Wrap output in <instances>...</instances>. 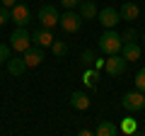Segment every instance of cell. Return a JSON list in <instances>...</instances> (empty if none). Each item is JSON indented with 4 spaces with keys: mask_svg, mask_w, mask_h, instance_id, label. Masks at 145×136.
Here are the masks:
<instances>
[{
    "mask_svg": "<svg viewBox=\"0 0 145 136\" xmlns=\"http://www.w3.org/2000/svg\"><path fill=\"white\" fill-rule=\"evenodd\" d=\"M29 46H31V34L27 32V27H17L10 34V49L15 53H24Z\"/></svg>",
    "mask_w": 145,
    "mask_h": 136,
    "instance_id": "3",
    "label": "cell"
},
{
    "mask_svg": "<svg viewBox=\"0 0 145 136\" xmlns=\"http://www.w3.org/2000/svg\"><path fill=\"white\" fill-rule=\"evenodd\" d=\"M78 12L82 15V20H94V17L99 15V10H97V5H94L92 0H82L78 5Z\"/></svg>",
    "mask_w": 145,
    "mask_h": 136,
    "instance_id": "16",
    "label": "cell"
},
{
    "mask_svg": "<svg viewBox=\"0 0 145 136\" xmlns=\"http://www.w3.org/2000/svg\"><path fill=\"white\" fill-rule=\"evenodd\" d=\"M94 134H97V136H116V134H121V129L114 124V121L102 119V121L97 124V129H94Z\"/></svg>",
    "mask_w": 145,
    "mask_h": 136,
    "instance_id": "14",
    "label": "cell"
},
{
    "mask_svg": "<svg viewBox=\"0 0 145 136\" xmlns=\"http://www.w3.org/2000/svg\"><path fill=\"white\" fill-rule=\"evenodd\" d=\"M143 134H145V129H143Z\"/></svg>",
    "mask_w": 145,
    "mask_h": 136,
    "instance_id": "29",
    "label": "cell"
},
{
    "mask_svg": "<svg viewBox=\"0 0 145 136\" xmlns=\"http://www.w3.org/2000/svg\"><path fill=\"white\" fill-rule=\"evenodd\" d=\"M58 3H61V5L65 7V10H75V7H78L80 3H82V0H58Z\"/></svg>",
    "mask_w": 145,
    "mask_h": 136,
    "instance_id": "25",
    "label": "cell"
},
{
    "mask_svg": "<svg viewBox=\"0 0 145 136\" xmlns=\"http://www.w3.org/2000/svg\"><path fill=\"white\" fill-rule=\"evenodd\" d=\"M119 129H121V134H126V136H131V134H135L138 131V121L133 119V117H126V119H121V124H119Z\"/></svg>",
    "mask_w": 145,
    "mask_h": 136,
    "instance_id": "17",
    "label": "cell"
},
{
    "mask_svg": "<svg viewBox=\"0 0 145 136\" xmlns=\"http://www.w3.org/2000/svg\"><path fill=\"white\" fill-rule=\"evenodd\" d=\"M20 0H0V5H5V7H15Z\"/></svg>",
    "mask_w": 145,
    "mask_h": 136,
    "instance_id": "26",
    "label": "cell"
},
{
    "mask_svg": "<svg viewBox=\"0 0 145 136\" xmlns=\"http://www.w3.org/2000/svg\"><path fill=\"white\" fill-rule=\"evenodd\" d=\"M82 83L87 85V88H94V83H97V71H87V73L82 75Z\"/></svg>",
    "mask_w": 145,
    "mask_h": 136,
    "instance_id": "19",
    "label": "cell"
},
{
    "mask_svg": "<svg viewBox=\"0 0 145 136\" xmlns=\"http://www.w3.org/2000/svg\"><path fill=\"white\" fill-rule=\"evenodd\" d=\"M82 61H85V63H92V66H94V61H97V51H92V49H85V51H82Z\"/></svg>",
    "mask_w": 145,
    "mask_h": 136,
    "instance_id": "22",
    "label": "cell"
},
{
    "mask_svg": "<svg viewBox=\"0 0 145 136\" xmlns=\"http://www.w3.org/2000/svg\"><path fill=\"white\" fill-rule=\"evenodd\" d=\"M7 22H10V7L0 5V27H5Z\"/></svg>",
    "mask_w": 145,
    "mask_h": 136,
    "instance_id": "23",
    "label": "cell"
},
{
    "mask_svg": "<svg viewBox=\"0 0 145 136\" xmlns=\"http://www.w3.org/2000/svg\"><path fill=\"white\" fill-rule=\"evenodd\" d=\"M143 42H145V37H143Z\"/></svg>",
    "mask_w": 145,
    "mask_h": 136,
    "instance_id": "28",
    "label": "cell"
},
{
    "mask_svg": "<svg viewBox=\"0 0 145 136\" xmlns=\"http://www.w3.org/2000/svg\"><path fill=\"white\" fill-rule=\"evenodd\" d=\"M31 44H36V46H41V49H51V44H53V32L51 29H34V34H31Z\"/></svg>",
    "mask_w": 145,
    "mask_h": 136,
    "instance_id": "10",
    "label": "cell"
},
{
    "mask_svg": "<svg viewBox=\"0 0 145 136\" xmlns=\"http://www.w3.org/2000/svg\"><path fill=\"white\" fill-rule=\"evenodd\" d=\"M10 56H12V49H10V44H0V63H5Z\"/></svg>",
    "mask_w": 145,
    "mask_h": 136,
    "instance_id": "21",
    "label": "cell"
},
{
    "mask_svg": "<svg viewBox=\"0 0 145 136\" xmlns=\"http://www.w3.org/2000/svg\"><path fill=\"white\" fill-rule=\"evenodd\" d=\"M5 66H7V73L10 75H22L27 71V63H24V56H15V58H7L5 61Z\"/></svg>",
    "mask_w": 145,
    "mask_h": 136,
    "instance_id": "13",
    "label": "cell"
},
{
    "mask_svg": "<svg viewBox=\"0 0 145 136\" xmlns=\"http://www.w3.org/2000/svg\"><path fill=\"white\" fill-rule=\"evenodd\" d=\"M126 66H128V61H126L121 53H109L106 61H104V71H106L109 75H123Z\"/></svg>",
    "mask_w": 145,
    "mask_h": 136,
    "instance_id": "7",
    "label": "cell"
},
{
    "mask_svg": "<svg viewBox=\"0 0 145 136\" xmlns=\"http://www.w3.org/2000/svg\"><path fill=\"white\" fill-rule=\"evenodd\" d=\"M36 20H39V24H41L44 29H53V27H58V22H61V12H58L56 5H41L39 12H36Z\"/></svg>",
    "mask_w": 145,
    "mask_h": 136,
    "instance_id": "2",
    "label": "cell"
},
{
    "mask_svg": "<svg viewBox=\"0 0 145 136\" xmlns=\"http://www.w3.org/2000/svg\"><path fill=\"white\" fill-rule=\"evenodd\" d=\"M135 88L140 92H145V68H140L138 73H135Z\"/></svg>",
    "mask_w": 145,
    "mask_h": 136,
    "instance_id": "20",
    "label": "cell"
},
{
    "mask_svg": "<svg viewBox=\"0 0 145 136\" xmlns=\"http://www.w3.org/2000/svg\"><path fill=\"white\" fill-rule=\"evenodd\" d=\"M51 51H53V56L63 58V56L68 53V44H65V42H61V39H53V44H51Z\"/></svg>",
    "mask_w": 145,
    "mask_h": 136,
    "instance_id": "18",
    "label": "cell"
},
{
    "mask_svg": "<svg viewBox=\"0 0 145 136\" xmlns=\"http://www.w3.org/2000/svg\"><path fill=\"white\" fill-rule=\"evenodd\" d=\"M121 107H123L126 112H143L145 110V92H140L138 88L131 90V92H126L123 100H121Z\"/></svg>",
    "mask_w": 145,
    "mask_h": 136,
    "instance_id": "5",
    "label": "cell"
},
{
    "mask_svg": "<svg viewBox=\"0 0 145 136\" xmlns=\"http://www.w3.org/2000/svg\"><path fill=\"white\" fill-rule=\"evenodd\" d=\"M104 61H106V58H97V61H94V68H104Z\"/></svg>",
    "mask_w": 145,
    "mask_h": 136,
    "instance_id": "27",
    "label": "cell"
},
{
    "mask_svg": "<svg viewBox=\"0 0 145 136\" xmlns=\"http://www.w3.org/2000/svg\"><path fill=\"white\" fill-rule=\"evenodd\" d=\"M119 15L123 22H135L140 17V7L135 5V3H123V5L119 7Z\"/></svg>",
    "mask_w": 145,
    "mask_h": 136,
    "instance_id": "12",
    "label": "cell"
},
{
    "mask_svg": "<svg viewBox=\"0 0 145 136\" xmlns=\"http://www.w3.org/2000/svg\"><path fill=\"white\" fill-rule=\"evenodd\" d=\"M97 20H99V24H102L104 29H114V27L121 22V15H119V10H116V7L109 5V7H104V10H99Z\"/></svg>",
    "mask_w": 145,
    "mask_h": 136,
    "instance_id": "8",
    "label": "cell"
},
{
    "mask_svg": "<svg viewBox=\"0 0 145 136\" xmlns=\"http://www.w3.org/2000/svg\"><path fill=\"white\" fill-rule=\"evenodd\" d=\"M99 51L102 53H121V46H123V39H121V34L116 29H106L102 34V37H99Z\"/></svg>",
    "mask_w": 145,
    "mask_h": 136,
    "instance_id": "1",
    "label": "cell"
},
{
    "mask_svg": "<svg viewBox=\"0 0 145 136\" xmlns=\"http://www.w3.org/2000/svg\"><path fill=\"white\" fill-rule=\"evenodd\" d=\"M89 105H92V102H89V97L85 92H72L70 95V107H72V110L85 112V110H89Z\"/></svg>",
    "mask_w": 145,
    "mask_h": 136,
    "instance_id": "15",
    "label": "cell"
},
{
    "mask_svg": "<svg viewBox=\"0 0 145 136\" xmlns=\"http://www.w3.org/2000/svg\"><path fill=\"white\" fill-rule=\"evenodd\" d=\"M22 56H24L27 68H36V66H41V63H44V56H46V53H44L41 46H36V44H34V46H29Z\"/></svg>",
    "mask_w": 145,
    "mask_h": 136,
    "instance_id": "9",
    "label": "cell"
},
{
    "mask_svg": "<svg viewBox=\"0 0 145 136\" xmlns=\"http://www.w3.org/2000/svg\"><path fill=\"white\" fill-rule=\"evenodd\" d=\"M82 15H80L78 10H65L61 15V22H58V27H61L63 32H68V34H75V32H80V27H82Z\"/></svg>",
    "mask_w": 145,
    "mask_h": 136,
    "instance_id": "4",
    "label": "cell"
},
{
    "mask_svg": "<svg viewBox=\"0 0 145 136\" xmlns=\"http://www.w3.org/2000/svg\"><path fill=\"white\" fill-rule=\"evenodd\" d=\"M121 56L126 58V61H140V56H143V49L138 46V42H123V46H121Z\"/></svg>",
    "mask_w": 145,
    "mask_h": 136,
    "instance_id": "11",
    "label": "cell"
},
{
    "mask_svg": "<svg viewBox=\"0 0 145 136\" xmlns=\"http://www.w3.org/2000/svg\"><path fill=\"white\" fill-rule=\"evenodd\" d=\"M121 39H123V42H135V39H138V32H135L133 27H128V29L121 34Z\"/></svg>",
    "mask_w": 145,
    "mask_h": 136,
    "instance_id": "24",
    "label": "cell"
},
{
    "mask_svg": "<svg viewBox=\"0 0 145 136\" xmlns=\"http://www.w3.org/2000/svg\"><path fill=\"white\" fill-rule=\"evenodd\" d=\"M10 20L15 22L17 27H27V24L34 22V12L29 10L27 3H17L15 7H10Z\"/></svg>",
    "mask_w": 145,
    "mask_h": 136,
    "instance_id": "6",
    "label": "cell"
}]
</instances>
